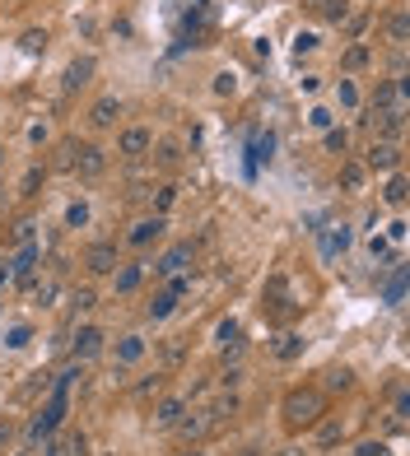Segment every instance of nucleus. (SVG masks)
<instances>
[{"mask_svg": "<svg viewBox=\"0 0 410 456\" xmlns=\"http://www.w3.org/2000/svg\"><path fill=\"white\" fill-rule=\"evenodd\" d=\"M75 378H79V363H75V368H65L61 378H56V391H51L47 409H42V414L28 424V442H42V438H51V433H56V424H61L65 409H70V387H75Z\"/></svg>", "mask_w": 410, "mask_h": 456, "instance_id": "obj_1", "label": "nucleus"}, {"mask_svg": "<svg viewBox=\"0 0 410 456\" xmlns=\"http://www.w3.org/2000/svg\"><path fill=\"white\" fill-rule=\"evenodd\" d=\"M280 414H284V424L294 428V433H299V428H317V424H322V414H327V391H317V387H299V391L284 396Z\"/></svg>", "mask_w": 410, "mask_h": 456, "instance_id": "obj_2", "label": "nucleus"}, {"mask_svg": "<svg viewBox=\"0 0 410 456\" xmlns=\"http://www.w3.org/2000/svg\"><path fill=\"white\" fill-rule=\"evenodd\" d=\"M313 233H317V252H322V261L345 256L350 242H354V228H350V223H327V228H313Z\"/></svg>", "mask_w": 410, "mask_h": 456, "instance_id": "obj_3", "label": "nucleus"}, {"mask_svg": "<svg viewBox=\"0 0 410 456\" xmlns=\"http://www.w3.org/2000/svg\"><path fill=\"white\" fill-rule=\"evenodd\" d=\"M363 168H373V173H396V168H401V144L396 140H373Z\"/></svg>", "mask_w": 410, "mask_h": 456, "instance_id": "obj_4", "label": "nucleus"}, {"mask_svg": "<svg viewBox=\"0 0 410 456\" xmlns=\"http://www.w3.org/2000/svg\"><path fill=\"white\" fill-rule=\"evenodd\" d=\"M149 149H154V135H149L145 126L122 130V140H117V154H122V158H145Z\"/></svg>", "mask_w": 410, "mask_h": 456, "instance_id": "obj_5", "label": "nucleus"}, {"mask_svg": "<svg viewBox=\"0 0 410 456\" xmlns=\"http://www.w3.org/2000/svg\"><path fill=\"white\" fill-rule=\"evenodd\" d=\"M94 70H98V61H94V56H75V61L65 65L61 89H65V94H79V89H84V84L94 79Z\"/></svg>", "mask_w": 410, "mask_h": 456, "instance_id": "obj_6", "label": "nucleus"}, {"mask_svg": "<svg viewBox=\"0 0 410 456\" xmlns=\"http://www.w3.org/2000/svg\"><path fill=\"white\" fill-rule=\"evenodd\" d=\"M84 266L94 270V275H112V270L122 266V261H117V242H94V247L84 252Z\"/></svg>", "mask_w": 410, "mask_h": 456, "instance_id": "obj_7", "label": "nucleus"}, {"mask_svg": "<svg viewBox=\"0 0 410 456\" xmlns=\"http://www.w3.org/2000/svg\"><path fill=\"white\" fill-rule=\"evenodd\" d=\"M368 126H373L378 140H401V130H406V112H373Z\"/></svg>", "mask_w": 410, "mask_h": 456, "instance_id": "obj_8", "label": "nucleus"}, {"mask_svg": "<svg viewBox=\"0 0 410 456\" xmlns=\"http://www.w3.org/2000/svg\"><path fill=\"white\" fill-rule=\"evenodd\" d=\"M270 154H275V135L270 130H252L247 135V168H261V163H270Z\"/></svg>", "mask_w": 410, "mask_h": 456, "instance_id": "obj_9", "label": "nucleus"}, {"mask_svg": "<svg viewBox=\"0 0 410 456\" xmlns=\"http://www.w3.org/2000/svg\"><path fill=\"white\" fill-rule=\"evenodd\" d=\"M75 163H70V168H75L79 177H98L103 173V168H108V158H103V149H98V144H84V149H75Z\"/></svg>", "mask_w": 410, "mask_h": 456, "instance_id": "obj_10", "label": "nucleus"}, {"mask_svg": "<svg viewBox=\"0 0 410 456\" xmlns=\"http://www.w3.org/2000/svg\"><path fill=\"white\" fill-rule=\"evenodd\" d=\"M103 354V330L98 326H79V335H75V359L84 363V359H98Z\"/></svg>", "mask_w": 410, "mask_h": 456, "instance_id": "obj_11", "label": "nucleus"}, {"mask_svg": "<svg viewBox=\"0 0 410 456\" xmlns=\"http://www.w3.org/2000/svg\"><path fill=\"white\" fill-rule=\"evenodd\" d=\"M182 414H187V400H182V396H168V400H158V409H154V428H177Z\"/></svg>", "mask_w": 410, "mask_h": 456, "instance_id": "obj_12", "label": "nucleus"}, {"mask_svg": "<svg viewBox=\"0 0 410 456\" xmlns=\"http://www.w3.org/2000/svg\"><path fill=\"white\" fill-rule=\"evenodd\" d=\"M158 233H163V214H149V219H140V223L126 233V242H131V247H149Z\"/></svg>", "mask_w": 410, "mask_h": 456, "instance_id": "obj_13", "label": "nucleus"}, {"mask_svg": "<svg viewBox=\"0 0 410 456\" xmlns=\"http://www.w3.org/2000/svg\"><path fill=\"white\" fill-rule=\"evenodd\" d=\"M191 256H196V247H191V242H177V247L163 256L154 270H158V275H177V270H187V266H191Z\"/></svg>", "mask_w": 410, "mask_h": 456, "instance_id": "obj_14", "label": "nucleus"}, {"mask_svg": "<svg viewBox=\"0 0 410 456\" xmlns=\"http://www.w3.org/2000/svg\"><path fill=\"white\" fill-rule=\"evenodd\" d=\"M117 117H122V98H98V103H94V112H89V121H94V126L98 130H108L112 126V121H117Z\"/></svg>", "mask_w": 410, "mask_h": 456, "instance_id": "obj_15", "label": "nucleus"}, {"mask_svg": "<svg viewBox=\"0 0 410 456\" xmlns=\"http://www.w3.org/2000/svg\"><path fill=\"white\" fill-rule=\"evenodd\" d=\"M140 359H145V335H122L117 340V368H131Z\"/></svg>", "mask_w": 410, "mask_h": 456, "instance_id": "obj_16", "label": "nucleus"}, {"mask_svg": "<svg viewBox=\"0 0 410 456\" xmlns=\"http://www.w3.org/2000/svg\"><path fill=\"white\" fill-rule=\"evenodd\" d=\"M210 414H205V409H196V414H182V419H177V433H182V438H205V433H210Z\"/></svg>", "mask_w": 410, "mask_h": 456, "instance_id": "obj_17", "label": "nucleus"}, {"mask_svg": "<svg viewBox=\"0 0 410 456\" xmlns=\"http://www.w3.org/2000/svg\"><path fill=\"white\" fill-rule=\"evenodd\" d=\"M215 335H220L224 359H233L238 349H243V326H238V321H220V330H215Z\"/></svg>", "mask_w": 410, "mask_h": 456, "instance_id": "obj_18", "label": "nucleus"}, {"mask_svg": "<svg viewBox=\"0 0 410 456\" xmlns=\"http://www.w3.org/2000/svg\"><path fill=\"white\" fill-rule=\"evenodd\" d=\"M33 266H38V242H28V247H24V252L10 261V275L28 284V280H33Z\"/></svg>", "mask_w": 410, "mask_h": 456, "instance_id": "obj_19", "label": "nucleus"}, {"mask_svg": "<svg viewBox=\"0 0 410 456\" xmlns=\"http://www.w3.org/2000/svg\"><path fill=\"white\" fill-rule=\"evenodd\" d=\"M406 298V266H401V256L392 261V280H387V307H401Z\"/></svg>", "mask_w": 410, "mask_h": 456, "instance_id": "obj_20", "label": "nucleus"}, {"mask_svg": "<svg viewBox=\"0 0 410 456\" xmlns=\"http://www.w3.org/2000/svg\"><path fill=\"white\" fill-rule=\"evenodd\" d=\"M173 312H177V294H173V289H158L154 298H149V316L163 321V316H173Z\"/></svg>", "mask_w": 410, "mask_h": 456, "instance_id": "obj_21", "label": "nucleus"}, {"mask_svg": "<svg viewBox=\"0 0 410 456\" xmlns=\"http://www.w3.org/2000/svg\"><path fill=\"white\" fill-rule=\"evenodd\" d=\"M299 354H303V335L284 330L280 340H275V359H284V363H289V359H299Z\"/></svg>", "mask_w": 410, "mask_h": 456, "instance_id": "obj_22", "label": "nucleus"}, {"mask_svg": "<svg viewBox=\"0 0 410 456\" xmlns=\"http://www.w3.org/2000/svg\"><path fill=\"white\" fill-rule=\"evenodd\" d=\"M406 191H410V187H406V173L396 168V173H392V182H387V191H382V201L401 210V205H406Z\"/></svg>", "mask_w": 410, "mask_h": 456, "instance_id": "obj_23", "label": "nucleus"}, {"mask_svg": "<svg viewBox=\"0 0 410 456\" xmlns=\"http://www.w3.org/2000/svg\"><path fill=\"white\" fill-rule=\"evenodd\" d=\"M205 414H210V424H224V419H233V414H238V396H220V400L205 409Z\"/></svg>", "mask_w": 410, "mask_h": 456, "instance_id": "obj_24", "label": "nucleus"}, {"mask_svg": "<svg viewBox=\"0 0 410 456\" xmlns=\"http://www.w3.org/2000/svg\"><path fill=\"white\" fill-rule=\"evenodd\" d=\"M387 37H392L396 47H406V42H410V24H406V10H396V15L387 19Z\"/></svg>", "mask_w": 410, "mask_h": 456, "instance_id": "obj_25", "label": "nucleus"}, {"mask_svg": "<svg viewBox=\"0 0 410 456\" xmlns=\"http://www.w3.org/2000/svg\"><path fill=\"white\" fill-rule=\"evenodd\" d=\"M363 177H368L363 163H345V168H341V187H345V191H363Z\"/></svg>", "mask_w": 410, "mask_h": 456, "instance_id": "obj_26", "label": "nucleus"}, {"mask_svg": "<svg viewBox=\"0 0 410 456\" xmlns=\"http://www.w3.org/2000/svg\"><path fill=\"white\" fill-rule=\"evenodd\" d=\"M117 275V294H131V289H140V266H122V270H112Z\"/></svg>", "mask_w": 410, "mask_h": 456, "instance_id": "obj_27", "label": "nucleus"}, {"mask_svg": "<svg viewBox=\"0 0 410 456\" xmlns=\"http://www.w3.org/2000/svg\"><path fill=\"white\" fill-rule=\"evenodd\" d=\"M56 447H61V456H89V438L84 433H65Z\"/></svg>", "mask_w": 410, "mask_h": 456, "instance_id": "obj_28", "label": "nucleus"}, {"mask_svg": "<svg viewBox=\"0 0 410 456\" xmlns=\"http://www.w3.org/2000/svg\"><path fill=\"white\" fill-rule=\"evenodd\" d=\"M322 144H327V154H345V149H350V130L345 126H341V130H327V140H322Z\"/></svg>", "mask_w": 410, "mask_h": 456, "instance_id": "obj_29", "label": "nucleus"}, {"mask_svg": "<svg viewBox=\"0 0 410 456\" xmlns=\"http://www.w3.org/2000/svg\"><path fill=\"white\" fill-rule=\"evenodd\" d=\"M84 223H89V205L75 201L70 210H65V228H84Z\"/></svg>", "mask_w": 410, "mask_h": 456, "instance_id": "obj_30", "label": "nucleus"}, {"mask_svg": "<svg viewBox=\"0 0 410 456\" xmlns=\"http://www.w3.org/2000/svg\"><path fill=\"white\" fill-rule=\"evenodd\" d=\"M24 51H28V56L47 51V33H42V28H28V33H24Z\"/></svg>", "mask_w": 410, "mask_h": 456, "instance_id": "obj_31", "label": "nucleus"}, {"mask_svg": "<svg viewBox=\"0 0 410 456\" xmlns=\"http://www.w3.org/2000/svg\"><path fill=\"white\" fill-rule=\"evenodd\" d=\"M336 98H341V108H359V89H354L350 79H341V84H336Z\"/></svg>", "mask_w": 410, "mask_h": 456, "instance_id": "obj_32", "label": "nucleus"}, {"mask_svg": "<svg viewBox=\"0 0 410 456\" xmlns=\"http://www.w3.org/2000/svg\"><path fill=\"white\" fill-rule=\"evenodd\" d=\"M341 438H345V428L336 424V419H331V424H322V428H317V442H322V447H331V442H341Z\"/></svg>", "mask_w": 410, "mask_h": 456, "instance_id": "obj_33", "label": "nucleus"}, {"mask_svg": "<svg viewBox=\"0 0 410 456\" xmlns=\"http://www.w3.org/2000/svg\"><path fill=\"white\" fill-rule=\"evenodd\" d=\"M33 340V326H10V335H5V345L10 349H24Z\"/></svg>", "mask_w": 410, "mask_h": 456, "instance_id": "obj_34", "label": "nucleus"}, {"mask_svg": "<svg viewBox=\"0 0 410 456\" xmlns=\"http://www.w3.org/2000/svg\"><path fill=\"white\" fill-rule=\"evenodd\" d=\"M359 65H368V47H363V42H354V47L345 51V70H359Z\"/></svg>", "mask_w": 410, "mask_h": 456, "instance_id": "obj_35", "label": "nucleus"}, {"mask_svg": "<svg viewBox=\"0 0 410 456\" xmlns=\"http://www.w3.org/2000/svg\"><path fill=\"white\" fill-rule=\"evenodd\" d=\"M331 121H336V117L327 108H313V112H308V126H313V130H331Z\"/></svg>", "mask_w": 410, "mask_h": 456, "instance_id": "obj_36", "label": "nucleus"}, {"mask_svg": "<svg viewBox=\"0 0 410 456\" xmlns=\"http://www.w3.org/2000/svg\"><path fill=\"white\" fill-rule=\"evenodd\" d=\"M350 387V368H331L327 373V391H345Z\"/></svg>", "mask_w": 410, "mask_h": 456, "instance_id": "obj_37", "label": "nucleus"}, {"mask_svg": "<svg viewBox=\"0 0 410 456\" xmlns=\"http://www.w3.org/2000/svg\"><path fill=\"white\" fill-rule=\"evenodd\" d=\"M354 456H392V452H387V442H382V438H373V442H359Z\"/></svg>", "mask_w": 410, "mask_h": 456, "instance_id": "obj_38", "label": "nucleus"}, {"mask_svg": "<svg viewBox=\"0 0 410 456\" xmlns=\"http://www.w3.org/2000/svg\"><path fill=\"white\" fill-rule=\"evenodd\" d=\"M158 391H163V378H158V373H154V378H145L140 387H136V396H140V400H149V396H158Z\"/></svg>", "mask_w": 410, "mask_h": 456, "instance_id": "obj_39", "label": "nucleus"}, {"mask_svg": "<svg viewBox=\"0 0 410 456\" xmlns=\"http://www.w3.org/2000/svg\"><path fill=\"white\" fill-rule=\"evenodd\" d=\"M322 10H327V19H331V24H341V19L350 15V5H345V0H327Z\"/></svg>", "mask_w": 410, "mask_h": 456, "instance_id": "obj_40", "label": "nucleus"}, {"mask_svg": "<svg viewBox=\"0 0 410 456\" xmlns=\"http://www.w3.org/2000/svg\"><path fill=\"white\" fill-rule=\"evenodd\" d=\"M303 51H317V33H299L294 37V56H303Z\"/></svg>", "mask_w": 410, "mask_h": 456, "instance_id": "obj_41", "label": "nucleus"}, {"mask_svg": "<svg viewBox=\"0 0 410 456\" xmlns=\"http://www.w3.org/2000/svg\"><path fill=\"white\" fill-rule=\"evenodd\" d=\"M177 201V187H158V201H154V214H163L168 205Z\"/></svg>", "mask_w": 410, "mask_h": 456, "instance_id": "obj_42", "label": "nucleus"}, {"mask_svg": "<svg viewBox=\"0 0 410 456\" xmlns=\"http://www.w3.org/2000/svg\"><path fill=\"white\" fill-rule=\"evenodd\" d=\"M70 303H75V307H79V312H89V307H94V289H75V298H70Z\"/></svg>", "mask_w": 410, "mask_h": 456, "instance_id": "obj_43", "label": "nucleus"}, {"mask_svg": "<svg viewBox=\"0 0 410 456\" xmlns=\"http://www.w3.org/2000/svg\"><path fill=\"white\" fill-rule=\"evenodd\" d=\"M158 163L163 168H177V144H158Z\"/></svg>", "mask_w": 410, "mask_h": 456, "instance_id": "obj_44", "label": "nucleus"}, {"mask_svg": "<svg viewBox=\"0 0 410 456\" xmlns=\"http://www.w3.org/2000/svg\"><path fill=\"white\" fill-rule=\"evenodd\" d=\"M215 94H233V75H229V70H220V75H215Z\"/></svg>", "mask_w": 410, "mask_h": 456, "instance_id": "obj_45", "label": "nucleus"}, {"mask_svg": "<svg viewBox=\"0 0 410 456\" xmlns=\"http://www.w3.org/2000/svg\"><path fill=\"white\" fill-rule=\"evenodd\" d=\"M368 252H373V261H378V256H387V237L373 233V237H368Z\"/></svg>", "mask_w": 410, "mask_h": 456, "instance_id": "obj_46", "label": "nucleus"}, {"mask_svg": "<svg viewBox=\"0 0 410 456\" xmlns=\"http://www.w3.org/2000/svg\"><path fill=\"white\" fill-rule=\"evenodd\" d=\"M38 182H42V173H38V168H33V173L24 177V196H33V191H38Z\"/></svg>", "mask_w": 410, "mask_h": 456, "instance_id": "obj_47", "label": "nucleus"}, {"mask_svg": "<svg viewBox=\"0 0 410 456\" xmlns=\"http://www.w3.org/2000/svg\"><path fill=\"white\" fill-rule=\"evenodd\" d=\"M387 237H392V242H401V237H406V219H396L392 228H387Z\"/></svg>", "mask_w": 410, "mask_h": 456, "instance_id": "obj_48", "label": "nucleus"}, {"mask_svg": "<svg viewBox=\"0 0 410 456\" xmlns=\"http://www.w3.org/2000/svg\"><path fill=\"white\" fill-rule=\"evenodd\" d=\"M238 456H261V447H243V452H238Z\"/></svg>", "mask_w": 410, "mask_h": 456, "instance_id": "obj_49", "label": "nucleus"}, {"mask_svg": "<svg viewBox=\"0 0 410 456\" xmlns=\"http://www.w3.org/2000/svg\"><path fill=\"white\" fill-rule=\"evenodd\" d=\"M303 5H308V10H322V5H327V0H303Z\"/></svg>", "mask_w": 410, "mask_h": 456, "instance_id": "obj_50", "label": "nucleus"}, {"mask_svg": "<svg viewBox=\"0 0 410 456\" xmlns=\"http://www.w3.org/2000/svg\"><path fill=\"white\" fill-rule=\"evenodd\" d=\"M0 442H10V424H0Z\"/></svg>", "mask_w": 410, "mask_h": 456, "instance_id": "obj_51", "label": "nucleus"}, {"mask_svg": "<svg viewBox=\"0 0 410 456\" xmlns=\"http://www.w3.org/2000/svg\"><path fill=\"white\" fill-rule=\"evenodd\" d=\"M182 456H205V452H201V447H191V452H182Z\"/></svg>", "mask_w": 410, "mask_h": 456, "instance_id": "obj_52", "label": "nucleus"}, {"mask_svg": "<svg viewBox=\"0 0 410 456\" xmlns=\"http://www.w3.org/2000/svg\"><path fill=\"white\" fill-rule=\"evenodd\" d=\"M5 275H10V270H0V284H5Z\"/></svg>", "mask_w": 410, "mask_h": 456, "instance_id": "obj_53", "label": "nucleus"}, {"mask_svg": "<svg viewBox=\"0 0 410 456\" xmlns=\"http://www.w3.org/2000/svg\"><path fill=\"white\" fill-rule=\"evenodd\" d=\"M0 163H5V149H0Z\"/></svg>", "mask_w": 410, "mask_h": 456, "instance_id": "obj_54", "label": "nucleus"}]
</instances>
